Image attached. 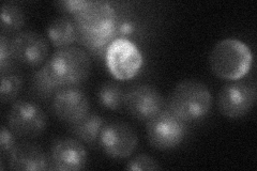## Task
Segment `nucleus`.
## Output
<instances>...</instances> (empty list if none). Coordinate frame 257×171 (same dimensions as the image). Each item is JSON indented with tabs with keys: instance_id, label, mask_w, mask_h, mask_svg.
Instances as JSON below:
<instances>
[{
	"instance_id": "nucleus-16",
	"label": "nucleus",
	"mask_w": 257,
	"mask_h": 171,
	"mask_svg": "<svg viewBox=\"0 0 257 171\" xmlns=\"http://www.w3.org/2000/svg\"><path fill=\"white\" fill-rule=\"evenodd\" d=\"M106 121L99 115L89 113L83 120L75 124H72L71 132L79 141L90 146L99 144V138L103 126Z\"/></svg>"
},
{
	"instance_id": "nucleus-21",
	"label": "nucleus",
	"mask_w": 257,
	"mask_h": 171,
	"mask_svg": "<svg viewBox=\"0 0 257 171\" xmlns=\"http://www.w3.org/2000/svg\"><path fill=\"white\" fill-rule=\"evenodd\" d=\"M23 88V78L16 73L3 74L2 86H0V99L4 104L14 101L19 96Z\"/></svg>"
},
{
	"instance_id": "nucleus-14",
	"label": "nucleus",
	"mask_w": 257,
	"mask_h": 171,
	"mask_svg": "<svg viewBox=\"0 0 257 171\" xmlns=\"http://www.w3.org/2000/svg\"><path fill=\"white\" fill-rule=\"evenodd\" d=\"M8 157L11 170L41 171L50 169V158L45 152L30 142L16 144Z\"/></svg>"
},
{
	"instance_id": "nucleus-6",
	"label": "nucleus",
	"mask_w": 257,
	"mask_h": 171,
	"mask_svg": "<svg viewBox=\"0 0 257 171\" xmlns=\"http://www.w3.org/2000/svg\"><path fill=\"white\" fill-rule=\"evenodd\" d=\"M8 127L21 138H36L47 126V116L40 106L31 101L18 100L7 116Z\"/></svg>"
},
{
	"instance_id": "nucleus-20",
	"label": "nucleus",
	"mask_w": 257,
	"mask_h": 171,
	"mask_svg": "<svg viewBox=\"0 0 257 171\" xmlns=\"http://www.w3.org/2000/svg\"><path fill=\"white\" fill-rule=\"evenodd\" d=\"M142 32V25L140 21L130 14L117 15L115 35L116 39H124L131 41L133 38H138Z\"/></svg>"
},
{
	"instance_id": "nucleus-22",
	"label": "nucleus",
	"mask_w": 257,
	"mask_h": 171,
	"mask_svg": "<svg viewBox=\"0 0 257 171\" xmlns=\"http://www.w3.org/2000/svg\"><path fill=\"white\" fill-rule=\"evenodd\" d=\"M32 89H34V92L42 99L54 96L56 92L60 90L53 79L46 74L43 68L39 69L32 76Z\"/></svg>"
},
{
	"instance_id": "nucleus-1",
	"label": "nucleus",
	"mask_w": 257,
	"mask_h": 171,
	"mask_svg": "<svg viewBox=\"0 0 257 171\" xmlns=\"http://www.w3.org/2000/svg\"><path fill=\"white\" fill-rule=\"evenodd\" d=\"M42 68L59 89L76 87L89 77L91 60L84 48L69 46L55 52Z\"/></svg>"
},
{
	"instance_id": "nucleus-15",
	"label": "nucleus",
	"mask_w": 257,
	"mask_h": 171,
	"mask_svg": "<svg viewBox=\"0 0 257 171\" xmlns=\"http://www.w3.org/2000/svg\"><path fill=\"white\" fill-rule=\"evenodd\" d=\"M47 37L54 47H69L78 41V30L74 21L68 18L54 20L47 27Z\"/></svg>"
},
{
	"instance_id": "nucleus-12",
	"label": "nucleus",
	"mask_w": 257,
	"mask_h": 171,
	"mask_svg": "<svg viewBox=\"0 0 257 171\" xmlns=\"http://www.w3.org/2000/svg\"><path fill=\"white\" fill-rule=\"evenodd\" d=\"M53 109L60 121L72 125L89 115L90 103L79 88L64 87L53 96Z\"/></svg>"
},
{
	"instance_id": "nucleus-25",
	"label": "nucleus",
	"mask_w": 257,
	"mask_h": 171,
	"mask_svg": "<svg viewBox=\"0 0 257 171\" xmlns=\"http://www.w3.org/2000/svg\"><path fill=\"white\" fill-rule=\"evenodd\" d=\"M11 58L12 54L10 50V40L3 35L0 38V68H2V73H5L7 64H9Z\"/></svg>"
},
{
	"instance_id": "nucleus-5",
	"label": "nucleus",
	"mask_w": 257,
	"mask_h": 171,
	"mask_svg": "<svg viewBox=\"0 0 257 171\" xmlns=\"http://www.w3.org/2000/svg\"><path fill=\"white\" fill-rule=\"evenodd\" d=\"M117 13L106 2H88L74 15V23L79 35L112 37L116 40L115 26Z\"/></svg>"
},
{
	"instance_id": "nucleus-3",
	"label": "nucleus",
	"mask_w": 257,
	"mask_h": 171,
	"mask_svg": "<svg viewBox=\"0 0 257 171\" xmlns=\"http://www.w3.org/2000/svg\"><path fill=\"white\" fill-rule=\"evenodd\" d=\"M212 107L209 88L199 80L186 79L177 85L168 97L167 108L186 122L206 117Z\"/></svg>"
},
{
	"instance_id": "nucleus-19",
	"label": "nucleus",
	"mask_w": 257,
	"mask_h": 171,
	"mask_svg": "<svg viewBox=\"0 0 257 171\" xmlns=\"http://www.w3.org/2000/svg\"><path fill=\"white\" fill-rule=\"evenodd\" d=\"M114 40L112 37L104 36L79 35L78 37V41L85 47V51H87L88 54H91L96 58L103 60H105L108 47Z\"/></svg>"
},
{
	"instance_id": "nucleus-23",
	"label": "nucleus",
	"mask_w": 257,
	"mask_h": 171,
	"mask_svg": "<svg viewBox=\"0 0 257 171\" xmlns=\"http://www.w3.org/2000/svg\"><path fill=\"white\" fill-rule=\"evenodd\" d=\"M125 169L133 171H144V170H161L159 162L147 154H140L127 161Z\"/></svg>"
},
{
	"instance_id": "nucleus-17",
	"label": "nucleus",
	"mask_w": 257,
	"mask_h": 171,
	"mask_svg": "<svg viewBox=\"0 0 257 171\" xmlns=\"http://www.w3.org/2000/svg\"><path fill=\"white\" fill-rule=\"evenodd\" d=\"M2 30L6 34H19L25 24V14L22 8L15 3H5L0 13Z\"/></svg>"
},
{
	"instance_id": "nucleus-10",
	"label": "nucleus",
	"mask_w": 257,
	"mask_h": 171,
	"mask_svg": "<svg viewBox=\"0 0 257 171\" xmlns=\"http://www.w3.org/2000/svg\"><path fill=\"white\" fill-rule=\"evenodd\" d=\"M124 107L136 120L148 122L165 108V102L157 88L136 85L125 92Z\"/></svg>"
},
{
	"instance_id": "nucleus-8",
	"label": "nucleus",
	"mask_w": 257,
	"mask_h": 171,
	"mask_svg": "<svg viewBox=\"0 0 257 171\" xmlns=\"http://www.w3.org/2000/svg\"><path fill=\"white\" fill-rule=\"evenodd\" d=\"M105 61L112 77L117 80H128L140 72L143 56L132 41L116 39L108 47Z\"/></svg>"
},
{
	"instance_id": "nucleus-13",
	"label": "nucleus",
	"mask_w": 257,
	"mask_h": 171,
	"mask_svg": "<svg viewBox=\"0 0 257 171\" xmlns=\"http://www.w3.org/2000/svg\"><path fill=\"white\" fill-rule=\"evenodd\" d=\"M87 160V150L77 138H62L52 145L50 154V169L52 170H82L86 167Z\"/></svg>"
},
{
	"instance_id": "nucleus-7",
	"label": "nucleus",
	"mask_w": 257,
	"mask_h": 171,
	"mask_svg": "<svg viewBox=\"0 0 257 171\" xmlns=\"http://www.w3.org/2000/svg\"><path fill=\"white\" fill-rule=\"evenodd\" d=\"M256 97L255 84L239 79L222 87L216 103L223 116L229 119H239L251 111Z\"/></svg>"
},
{
	"instance_id": "nucleus-11",
	"label": "nucleus",
	"mask_w": 257,
	"mask_h": 171,
	"mask_svg": "<svg viewBox=\"0 0 257 171\" xmlns=\"http://www.w3.org/2000/svg\"><path fill=\"white\" fill-rule=\"evenodd\" d=\"M12 58L29 67H39L46 62L48 43L46 39L35 31H21L10 40Z\"/></svg>"
},
{
	"instance_id": "nucleus-18",
	"label": "nucleus",
	"mask_w": 257,
	"mask_h": 171,
	"mask_svg": "<svg viewBox=\"0 0 257 171\" xmlns=\"http://www.w3.org/2000/svg\"><path fill=\"white\" fill-rule=\"evenodd\" d=\"M125 91L118 84L107 81L99 89L98 101L102 107L108 110H119L124 106Z\"/></svg>"
},
{
	"instance_id": "nucleus-26",
	"label": "nucleus",
	"mask_w": 257,
	"mask_h": 171,
	"mask_svg": "<svg viewBox=\"0 0 257 171\" xmlns=\"http://www.w3.org/2000/svg\"><path fill=\"white\" fill-rule=\"evenodd\" d=\"M87 3L88 0H64V2H58L56 5L58 6L59 10L75 15L78 11L83 9Z\"/></svg>"
},
{
	"instance_id": "nucleus-9",
	"label": "nucleus",
	"mask_w": 257,
	"mask_h": 171,
	"mask_svg": "<svg viewBox=\"0 0 257 171\" xmlns=\"http://www.w3.org/2000/svg\"><path fill=\"white\" fill-rule=\"evenodd\" d=\"M139 137L132 126L121 121L106 122L103 126L99 145L107 156L122 159L131 156L138 148Z\"/></svg>"
},
{
	"instance_id": "nucleus-4",
	"label": "nucleus",
	"mask_w": 257,
	"mask_h": 171,
	"mask_svg": "<svg viewBox=\"0 0 257 171\" xmlns=\"http://www.w3.org/2000/svg\"><path fill=\"white\" fill-rule=\"evenodd\" d=\"M187 134V122L167 107L147 122L148 141L155 149L161 151L177 148Z\"/></svg>"
},
{
	"instance_id": "nucleus-24",
	"label": "nucleus",
	"mask_w": 257,
	"mask_h": 171,
	"mask_svg": "<svg viewBox=\"0 0 257 171\" xmlns=\"http://www.w3.org/2000/svg\"><path fill=\"white\" fill-rule=\"evenodd\" d=\"M15 145V134L9 127L3 125L2 133H0V150H2L3 155L10 154Z\"/></svg>"
},
{
	"instance_id": "nucleus-2",
	"label": "nucleus",
	"mask_w": 257,
	"mask_h": 171,
	"mask_svg": "<svg viewBox=\"0 0 257 171\" xmlns=\"http://www.w3.org/2000/svg\"><path fill=\"white\" fill-rule=\"evenodd\" d=\"M252 52L237 39H225L212 48L209 64L213 74L221 79L235 81L244 77L252 67Z\"/></svg>"
}]
</instances>
